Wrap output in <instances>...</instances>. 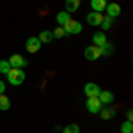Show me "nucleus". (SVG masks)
Instances as JSON below:
<instances>
[{
    "label": "nucleus",
    "instance_id": "obj_1",
    "mask_svg": "<svg viewBox=\"0 0 133 133\" xmlns=\"http://www.w3.org/2000/svg\"><path fill=\"white\" fill-rule=\"evenodd\" d=\"M7 76V82L11 83V85H14V87H18V85H21V83L25 82V71L23 69H20V68H11L9 73L5 75Z\"/></svg>",
    "mask_w": 133,
    "mask_h": 133
},
{
    "label": "nucleus",
    "instance_id": "obj_2",
    "mask_svg": "<svg viewBox=\"0 0 133 133\" xmlns=\"http://www.w3.org/2000/svg\"><path fill=\"white\" fill-rule=\"evenodd\" d=\"M62 29H64V32H66V34H80L83 27L80 25V21H76V20H73V18H69V20L62 25Z\"/></svg>",
    "mask_w": 133,
    "mask_h": 133
},
{
    "label": "nucleus",
    "instance_id": "obj_3",
    "mask_svg": "<svg viewBox=\"0 0 133 133\" xmlns=\"http://www.w3.org/2000/svg\"><path fill=\"white\" fill-rule=\"evenodd\" d=\"M41 44L43 43L39 41V37H36V36H30L27 41H25V48L29 53H37V51L41 50Z\"/></svg>",
    "mask_w": 133,
    "mask_h": 133
},
{
    "label": "nucleus",
    "instance_id": "obj_4",
    "mask_svg": "<svg viewBox=\"0 0 133 133\" xmlns=\"http://www.w3.org/2000/svg\"><path fill=\"white\" fill-rule=\"evenodd\" d=\"M85 107H87V110H89L91 114H99V110L103 108V105H101V101L98 99V96H94V98H87Z\"/></svg>",
    "mask_w": 133,
    "mask_h": 133
},
{
    "label": "nucleus",
    "instance_id": "obj_5",
    "mask_svg": "<svg viewBox=\"0 0 133 133\" xmlns=\"http://www.w3.org/2000/svg\"><path fill=\"white\" fill-rule=\"evenodd\" d=\"M83 55H85V59H87V61H98V59L101 57V48L91 44V46H87V48H85Z\"/></svg>",
    "mask_w": 133,
    "mask_h": 133
},
{
    "label": "nucleus",
    "instance_id": "obj_6",
    "mask_svg": "<svg viewBox=\"0 0 133 133\" xmlns=\"http://www.w3.org/2000/svg\"><path fill=\"white\" fill-rule=\"evenodd\" d=\"M105 11H107V16H110V18H117V16H121V12H123L121 5H119L117 2H110V4H107Z\"/></svg>",
    "mask_w": 133,
    "mask_h": 133
},
{
    "label": "nucleus",
    "instance_id": "obj_7",
    "mask_svg": "<svg viewBox=\"0 0 133 133\" xmlns=\"http://www.w3.org/2000/svg\"><path fill=\"white\" fill-rule=\"evenodd\" d=\"M101 92V89H99V85L94 82H89L85 83V87H83V94L87 96V98H94V96H98Z\"/></svg>",
    "mask_w": 133,
    "mask_h": 133
},
{
    "label": "nucleus",
    "instance_id": "obj_8",
    "mask_svg": "<svg viewBox=\"0 0 133 133\" xmlns=\"http://www.w3.org/2000/svg\"><path fill=\"white\" fill-rule=\"evenodd\" d=\"M7 62H9L11 68H20V69L27 66V59H23V57H21V55H18V53H12Z\"/></svg>",
    "mask_w": 133,
    "mask_h": 133
},
{
    "label": "nucleus",
    "instance_id": "obj_9",
    "mask_svg": "<svg viewBox=\"0 0 133 133\" xmlns=\"http://www.w3.org/2000/svg\"><path fill=\"white\" fill-rule=\"evenodd\" d=\"M87 23L92 25V27H99L101 25V20H103V12H96V11H91L89 14H87Z\"/></svg>",
    "mask_w": 133,
    "mask_h": 133
},
{
    "label": "nucleus",
    "instance_id": "obj_10",
    "mask_svg": "<svg viewBox=\"0 0 133 133\" xmlns=\"http://www.w3.org/2000/svg\"><path fill=\"white\" fill-rule=\"evenodd\" d=\"M105 43H108V39H107V36H105V32H94V36H92V44L94 46H99L101 48Z\"/></svg>",
    "mask_w": 133,
    "mask_h": 133
},
{
    "label": "nucleus",
    "instance_id": "obj_11",
    "mask_svg": "<svg viewBox=\"0 0 133 133\" xmlns=\"http://www.w3.org/2000/svg\"><path fill=\"white\" fill-rule=\"evenodd\" d=\"M114 92L110 91H101L99 94H98V99L101 101V105H110V103H114Z\"/></svg>",
    "mask_w": 133,
    "mask_h": 133
},
{
    "label": "nucleus",
    "instance_id": "obj_12",
    "mask_svg": "<svg viewBox=\"0 0 133 133\" xmlns=\"http://www.w3.org/2000/svg\"><path fill=\"white\" fill-rule=\"evenodd\" d=\"M80 9V0H66V12H76V11Z\"/></svg>",
    "mask_w": 133,
    "mask_h": 133
},
{
    "label": "nucleus",
    "instance_id": "obj_13",
    "mask_svg": "<svg viewBox=\"0 0 133 133\" xmlns=\"http://www.w3.org/2000/svg\"><path fill=\"white\" fill-rule=\"evenodd\" d=\"M107 4H108L107 0H91V9L96 12H101V11H105Z\"/></svg>",
    "mask_w": 133,
    "mask_h": 133
},
{
    "label": "nucleus",
    "instance_id": "obj_14",
    "mask_svg": "<svg viewBox=\"0 0 133 133\" xmlns=\"http://www.w3.org/2000/svg\"><path fill=\"white\" fill-rule=\"evenodd\" d=\"M115 114H117L115 108H101V110H99L101 119H114V117H115Z\"/></svg>",
    "mask_w": 133,
    "mask_h": 133
},
{
    "label": "nucleus",
    "instance_id": "obj_15",
    "mask_svg": "<svg viewBox=\"0 0 133 133\" xmlns=\"http://www.w3.org/2000/svg\"><path fill=\"white\" fill-rule=\"evenodd\" d=\"M71 18V14L69 12H66V11H61V12H57V16H55V20H57V23H59V27H62L66 21Z\"/></svg>",
    "mask_w": 133,
    "mask_h": 133
},
{
    "label": "nucleus",
    "instance_id": "obj_16",
    "mask_svg": "<svg viewBox=\"0 0 133 133\" xmlns=\"http://www.w3.org/2000/svg\"><path fill=\"white\" fill-rule=\"evenodd\" d=\"M37 37H39V41H41V43H51L53 39H55V37H53V32H51V30H43L41 34L37 36Z\"/></svg>",
    "mask_w": 133,
    "mask_h": 133
},
{
    "label": "nucleus",
    "instance_id": "obj_17",
    "mask_svg": "<svg viewBox=\"0 0 133 133\" xmlns=\"http://www.w3.org/2000/svg\"><path fill=\"white\" fill-rule=\"evenodd\" d=\"M114 53V44L112 43H105L101 46V57H110Z\"/></svg>",
    "mask_w": 133,
    "mask_h": 133
},
{
    "label": "nucleus",
    "instance_id": "obj_18",
    "mask_svg": "<svg viewBox=\"0 0 133 133\" xmlns=\"http://www.w3.org/2000/svg\"><path fill=\"white\" fill-rule=\"evenodd\" d=\"M112 23H114V18H110V16H103V20H101V32H107L110 27H112Z\"/></svg>",
    "mask_w": 133,
    "mask_h": 133
},
{
    "label": "nucleus",
    "instance_id": "obj_19",
    "mask_svg": "<svg viewBox=\"0 0 133 133\" xmlns=\"http://www.w3.org/2000/svg\"><path fill=\"white\" fill-rule=\"evenodd\" d=\"M11 108V99L7 96L0 94V110H9Z\"/></svg>",
    "mask_w": 133,
    "mask_h": 133
},
{
    "label": "nucleus",
    "instance_id": "obj_20",
    "mask_svg": "<svg viewBox=\"0 0 133 133\" xmlns=\"http://www.w3.org/2000/svg\"><path fill=\"white\" fill-rule=\"evenodd\" d=\"M62 133H80V126L78 124H66Z\"/></svg>",
    "mask_w": 133,
    "mask_h": 133
},
{
    "label": "nucleus",
    "instance_id": "obj_21",
    "mask_svg": "<svg viewBox=\"0 0 133 133\" xmlns=\"http://www.w3.org/2000/svg\"><path fill=\"white\" fill-rule=\"evenodd\" d=\"M121 133H133V123L126 121L124 124H121Z\"/></svg>",
    "mask_w": 133,
    "mask_h": 133
},
{
    "label": "nucleus",
    "instance_id": "obj_22",
    "mask_svg": "<svg viewBox=\"0 0 133 133\" xmlns=\"http://www.w3.org/2000/svg\"><path fill=\"white\" fill-rule=\"evenodd\" d=\"M11 69V66H9V62L7 61H0V73H4V75H7Z\"/></svg>",
    "mask_w": 133,
    "mask_h": 133
},
{
    "label": "nucleus",
    "instance_id": "obj_23",
    "mask_svg": "<svg viewBox=\"0 0 133 133\" xmlns=\"http://www.w3.org/2000/svg\"><path fill=\"white\" fill-rule=\"evenodd\" d=\"M64 36H66V32H64L62 27H57V29L53 30V37H55V39H61V37H64Z\"/></svg>",
    "mask_w": 133,
    "mask_h": 133
},
{
    "label": "nucleus",
    "instance_id": "obj_24",
    "mask_svg": "<svg viewBox=\"0 0 133 133\" xmlns=\"http://www.w3.org/2000/svg\"><path fill=\"white\" fill-rule=\"evenodd\" d=\"M4 92H5V82L0 80V94H4Z\"/></svg>",
    "mask_w": 133,
    "mask_h": 133
},
{
    "label": "nucleus",
    "instance_id": "obj_25",
    "mask_svg": "<svg viewBox=\"0 0 133 133\" xmlns=\"http://www.w3.org/2000/svg\"><path fill=\"white\" fill-rule=\"evenodd\" d=\"M126 117H128V121H131V123H133V112H131V110L126 112Z\"/></svg>",
    "mask_w": 133,
    "mask_h": 133
}]
</instances>
